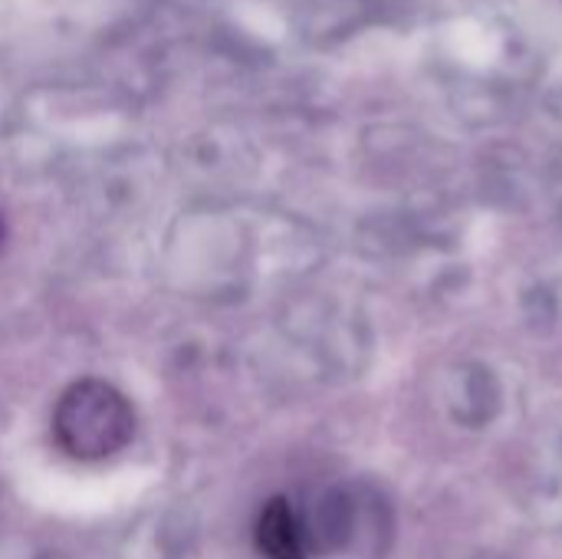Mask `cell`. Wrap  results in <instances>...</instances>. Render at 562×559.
Listing matches in <instances>:
<instances>
[{
	"mask_svg": "<svg viewBox=\"0 0 562 559\" xmlns=\"http://www.w3.org/2000/svg\"><path fill=\"white\" fill-rule=\"evenodd\" d=\"M56 432L63 445L79 458H99L122 448L132 435V412L105 385H76L59 405Z\"/></svg>",
	"mask_w": 562,
	"mask_h": 559,
	"instance_id": "1",
	"label": "cell"
},
{
	"mask_svg": "<svg viewBox=\"0 0 562 559\" xmlns=\"http://www.w3.org/2000/svg\"><path fill=\"white\" fill-rule=\"evenodd\" d=\"M254 540L263 559H306V537L300 530L293 507L283 497H273L260 511Z\"/></svg>",
	"mask_w": 562,
	"mask_h": 559,
	"instance_id": "2",
	"label": "cell"
},
{
	"mask_svg": "<svg viewBox=\"0 0 562 559\" xmlns=\"http://www.w3.org/2000/svg\"><path fill=\"white\" fill-rule=\"evenodd\" d=\"M0 244H3V221H0Z\"/></svg>",
	"mask_w": 562,
	"mask_h": 559,
	"instance_id": "3",
	"label": "cell"
}]
</instances>
